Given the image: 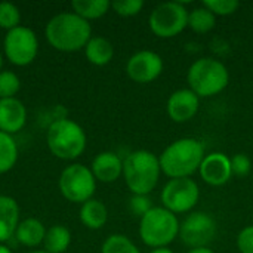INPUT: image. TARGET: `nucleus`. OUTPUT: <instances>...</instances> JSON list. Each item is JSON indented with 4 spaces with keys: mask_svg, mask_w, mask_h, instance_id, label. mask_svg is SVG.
Segmentation results:
<instances>
[{
    "mask_svg": "<svg viewBox=\"0 0 253 253\" xmlns=\"http://www.w3.org/2000/svg\"><path fill=\"white\" fill-rule=\"evenodd\" d=\"M80 221L89 230H101L108 221V209L101 200L90 199L80 208Z\"/></svg>",
    "mask_w": 253,
    "mask_h": 253,
    "instance_id": "20",
    "label": "nucleus"
},
{
    "mask_svg": "<svg viewBox=\"0 0 253 253\" xmlns=\"http://www.w3.org/2000/svg\"><path fill=\"white\" fill-rule=\"evenodd\" d=\"M200 200V187L193 178L169 179L160 193L162 206L175 215L190 213Z\"/></svg>",
    "mask_w": 253,
    "mask_h": 253,
    "instance_id": "9",
    "label": "nucleus"
},
{
    "mask_svg": "<svg viewBox=\"0 0 253 253\" xmlns=\"http://www.w3.org/2000/svg\"><path fill=\"white\" fill-rule=\"evenodd\" d=\"M148 253H175L170 248H159V249H151Z\"/></svg>",
    "mask_w": 253,
    "mask_h": 253,
    "instance_id": "34",
    "label": "nucleus"
},
{
    "mask_svg": "<svg viewBox=\"0 0 253 253\" xmlns=\"http://www.w3.org/2000/svg\"><path fill=\"white\" fill-rule=\"evenodd\" d=\"M199 175L203 182L211 187H222L233 178L231 170V157L225 153L213 151L205 156L200 168Z\"/></svg>",
    "mask_w": 253,
    "mask_h": 253,
    "instance_id": "14",
    "label": "nucleus"
},
{
    "mask_svg": "<svg viewBox=\"0 0 253 253\" xmlns=\"http://www.w3.org/2000/svg\"><path fill=\"white\" fill-rule=\"evenodd\" d=\"M0 253H12V251H10L7 246H4V245H0Z\"/></svg>",
    "mask_w": 253,
    "mask_h": 253,
    "instance_id": "35",
    "label": "nucleus"
},
{
    "mask_svg": "<svg viewBox=\"0 0 253 253\" xmlns=\"http://www.w3.org/2000/svg\"><path fill=\"white\" fill-rule=\"evenodd\" d=\"M21 89V80L13 71H0V99L15 98Z\"/></svg>",
    "mask_w": 253,
    "mask_h": 253,
    "instance_id": "27",
    "label": "nucleus"
},
{
    "mask_svg": "<svg viewBox=\"0 0 253 253\" xmlns=\"http://www.w3.org/2000/svg\"><path fill=\"white\" fill-rule=\"evenodd\" d=\"M46 144L55 157L61 160H76L84 153L87 136L79 123L71 119L61 117L49 125Z\"/></svg>",
    "mask_w": 253,
    "mask_h": 253,
    "instance_id": "5",
    "label": "nucleus"
},
{
    "mask_svg": "<svg viewBox=\"0 0 253 253\" xmlns=\"http://www.w3.org/2000/svg\"><path fill=\"white\" fill-rule=\"evenodd\" d=\"M101 253H142L139 248L125 234L108 236L101 248Z\"/></svg>",
    "mask_w": 253,
    "mask_h": 253,
    "instance_id": "25",
    "label": "nucleus"
},
{
    "mask_svg": "<svg viewBox=\"0 0 253 253\" xmlns=\"http://www.w3.org/2000/svg\"><path fill=\"white\" fill-rule=\"evenodd\" d=\"M19 224V206L15 199L0 196V245L15 236Z\"/></svg>",
    "mask_w": 253,
    "mask_h": 253,
    "instance_id": "17",
    "label": "nucleus"
},
{
    "mask_svg": "<svg viewBox=\"0 0 253 253\" xmlns=\"http://www.w3.org/2000/svg\"><path fill=\"white\" fill-rule=\"evenodd\" d=\"M21 22V12L19 9L10 1L0 3V28L10 31L19 27Z\"/></svg>",
    "mask_w": 253,
    "mask_h": 253,
    "instance_id": "26",
    "label": "nucleus"
},
{
    "mask_svg": "<svg viewBox=\"0 0 253 253\" xmlns=\"http://www.w3.org/2000/svg\"><path fill=\"white\" fill-rule=\"evenodd\" d=\"M28 253H47L46 251H33V252H28Z\"/></svg>",
    "mask_w": 253,
    "mask_h": 253,
    "instance_id": "37",
    "label": "nucleus"
},
{
    "mask_svg": "<svg viewBox=\"0 0 253 253\" xmlns=\"http://www.w3.org/2000/svg\"><path fill=\"white\" fill-rule=\"evenodd\" d=\"M205 145L196 138H179L170 142L159 156L162 173L169 179L191 178L205 159Z\"/></svg>",
    "mask_w": 253,
    "mask_h": 253,
    "instance_id": "2",
    "label": "nucleus"
},
{
    "mask_svg": "<svg viewBox=\"0 0 253 253\" xmlns=\"http://www.w3.org/2000/svg\"><path fill=\"white\" fill-rule=\"evenodd\" d=\"M181 221L178 215L172 213L163 206H153L139 219V239L141 242L151 248H169L179 236Z\"/></svg>",
    "mask_w": 253,
    "mask_h": 253,
    "instance_id": "6",
    "label": "nucleus"
},
{
    "mask_svg": "<svg viewBox=\"0 0 253 253\" xmlns=\"http://www.w3.org/2000/svg\"><path fill=\"white\" fill-rule=\"evenodd\" d=\"M163 68V58L157 52L148 49L135 52L126 62L127 77L132 82L141 84H147L157 80L162 76Z\"/></svg>",
    "mask_w": 253,
    "mask_h": 253,
    "instance_id": "12",
    "label": "nucleus"
},
{
    "mask_svg": "<svg viewBox=\"0 0 253 253\" xmlns=\"http://www.w3.org/2000/svg\"><path fill=\"white\" fill-rule=\"evenodd\" d=\"M208 7L216 18L218 16H230L236 13L240 7L239 0H203L202 3Z\"/></svg>",
    "mask_w": 253,
    "mask_h": 253,
    "instance_id": "28",
    "label": "nucleus"
},
{
    "mask_svg": "<svg viewBox=\"0 0 253 253\" xmlns=\"http://www.w3.org/2000/svg\"><path fill=\"white\" fill-rule=\"evenodd\" d=\"M148 25L154 36L172 39L188 28V9L182 1L159 3L148 16Z\"/></svg>",
    "mask_w": 253,
    "mask_h": 253,
    "instance_id": "7",
    "label": "nucleus"
},
{
    "mask_svg": "<svg viewBox=\"0 0 253 253\" xmlns=\"http://www.w3.org/2000/svg\"><path fill=\"white\" fill-rule=\"evenodd\" d=\"M90 170L99 182H116L123 176V159L114 151H102L92 160Z\"/></svg>",
    "mask_w": 253,
    "mask_h": 253,
    "instance_id": "15",
    "label": "nucleus"
},
{
    "mask_svg": "<svg viewBox=\"0 0 253 253\" xmlns=\"http://www.w3.org/2000/svg\"><path fill=\"white\" fill-rule=\"evenodd\" d=\"M46 231L47 230L44 228L42 221H39L37 218H27L18 224L16 231H15V239L22 246L37 248L43 245Z\"/></svg>",
    "mask_w": 253,
    "mask_h": 253,
    "instance_id": "18",
    "label": "nucleus"
},
{
    "mask_svg": "<svg viewBox=\"0 0 253 253\" xmlns=\"http://www.w3.org/2000/svg\"><path fill=\"white\" fill-rule=\"evenodd\" d=\"M1 67H3V55L0 53V71H1Z\"/></svg>",
    "mask_w": 253,
    "mask_h": 253,
    "instance_id": "36",
    "label": "nucleus"
},
{
    "mask_svg": "<svg viewBox=\"0 0 253 253\" xmlns=\"http://www.w3.org/2000/svg\"><path fill=\"white\" fill-rule=\"evenodd\" d=\"M200 110V98L188 87L176 89L166 102V113L175 123H187L193 120Z\"/></svg>",
    "mask_w": 253,
    "mask_h": 253,
    "instance_id": "13",
    "label": "nucleus"
},
{
    "mask_svg": "<svg viewBox=\"0 0 253 253\" xmlns=\"http://www.w3.org/2000/svg\"><path fill=\"white\" fill-rule=\"evenodd\" d=\"M3 50L10 64L25 67L30 65L39 53V39L31 28L19 25L6 33Z\"/></svg>",
    "mask_w": 253,
    "mask_h": 253,
    "instance_id": "11",
    "label": "nucleus"
},
{
    "mask_svg": "<svg viewBox=\"0 0 253 253\" xmlns=\"http://www.w3.org/2000/svg\"><path fill=\"white\" fill-rule=\"evenodd\" d=\"M49 44L59 52H77L84 49L92 39V27L74 12H61L49 19L44 28Z\"/></svg>",
    "mask_w": 253,
    "mask_h": 253,
    "instance_id": "1",
    "label": "nucleus"
},
{
    "mask_svg": "<svg viewBox=\"0 0 253 253\" xmlns=\"http://www.w3.org/2000/svg\"><path fill=\"white\" fill-rule=\"evenodd\" d=\"M144 7V1L142 0H117V1H111V9L123 18H130V16H136Z\"/></svg>",
    "mask_w": 253,
    "mask_h": 253,
    "instance_id": "29",
    "label": "nucleus"
},
{
    "mask_svg": "<svg viewBox=\"0 0 253 253\" xmlns=\"http://www.w3.org/2000/svg\"><path fill=\"white\" fill-rule=\"evenodd\" d=\"M27 123V108L18 98L0 99V130L18 133Z\"/></svg>",
    "mask_w": 253,
    "mask_h": 253,
    "instance_id": "16",
    "label": "nucleus"
},
{
    "mask_svg": "<svg viewBox=\"0 0 253 253\" xmlns=\"http://www.w3.org/2000/svg\"><path fill=\"white\" fill-rule=\"evenodd\" d=\"M231 170H233V176L237 178H246L251 170H252V160L248 154L245 153H239L234 154L231 157Z\"/></svg>",
    "mask_w": 253,
    "mask_h": 253,
    "instance_id": "31",
    "label": "nucleus"
},
{
    "mask_svg": "<svg viewBox=\"0 0 253 253\" xmlns=\"http://www.w3.org/2000/svg\"><path fill=\"white\" fill-rule=\"evenodd\" d=\"M218 233V224L206 212L193 211L182 221L178 239L190 249L209 248Z\"/></svg>",
    "mask_w": 253,
    "mask_h": 253,
    "instance_id": "10",
    "label": "nucleus"
},
{
    "mask_svg": "<svg viewBox=\"0 0 253 253\" xmlns=\"http://www.w3.org/2000/svg\"><path fill=\"white\" fill-rule=\"evenodd\" d=\"M236 245L240 253H253V225L245 227L237 234Z\"/></svg>",
    "mask_w": 253,
    "mask_h": 253,
    "instance_id": "32",
    "label": "nucleus"
},
{
    "mask_svg": "<svg viewBox=\"0 0 253 253\" xmlns=\"http://www.w3.org/2000/svg\"><path fill=\"white\" fill-rule=\"evenodd\" d=\"M162 168L159 156L148 150H135L123 159V179L132 194L150 196L159 185Z\"/></svg>",
    "mask_w": 253,
    "mask_h": 253,
    "instance_id": "3",
    "label": "nucleus"
},
{
    "mask_svg": "<svg viewBox=\"0 0 253 253\" xmlns=\"http://www.w3.org/2000/svg\"><path fill=\"white\" fill-rule=\"evenodd\" d=\"M73 12L86 21L99 19L111 9V1L108 0H73Z\"/></svg>",
    "mask_w": 253,
    "mask_h": 253,
    "instance_id": "21",
    "label": "nucleus"
},
{
    "mask_svg": "<svg viewBox=\"0 0 253 253\" xmlns=\"http://www.w3.org/2000/svg\"><path fill=\"white\" fill-rule=\"evenodd\" d=\"M84 55L90 64L96 67H104L111 62L114 56V46L105 37L92 36V39L84 46Z\"/></svg>",
    "mask_w": 253,
    "mask_h": 253,
    "instance_id": "19",
    "label": "nucleus"
},
{
    "mask_svg": "<svg viewBox=\"0 0 253 253\" xmlns=\"http://www.w3.org/2000/svg\"><path fill=\"white\" fill-rule=\"evenodd\" d=\"M216 25V16L203 4L188 10V28L197 34H206Z\"/></svg>",
    "mask_w": 253,
    "mask_h": 253,
    "instance_id": "23",
    "label": "nucleus"
},
{
    "mask_svg": "<svg viewBox=\"0 0 253 253\" xmlns=\"http://www.w3.org/2000/svg\"><path fill=\"white\" fill-rule=\"evenodd\" d=\"M153 209V200L150 196H144V194H132L129 199V211L132 215L138 216L139 219Z\"/></svg>",
    "mask_w": 253,
    "mask_h": 253,
    "instance_id": "30",
    "label": "nucleus"
},
{
    "mask_svg": "<svg viewBox=\"0 0 253 253\" xmlns=\"http://www.w3.org/2000/svg\"><path fill=\"white\" fill-rule=\"evenodd\" d=\"M71 243V233L64 225H52L44 236L43 246L47 253H64Z\"/></svg>",
    "mask_w": 253,
    "mask_h": 253,
    "instance_id": "22",
    "label": "nucleus"
},
{
    "mask_svg": "<svg viewBox=\"0 0 253 253\" xmlns=\"http://www.w3.org/2000/svg\"><path fill=\"white\" fill-rule=\"evenodd\" d=\"M18 162V145L12 135L0 130V173L9 172Z\"/></svg>",
    "mask_w": 253,
    "mask_h": 253,
    "instance_id": "24",
    "label": "nucleus"
},
{
    "mask_svg": "<svg viewBox=\"0 0 253 253\" xmlns=\"http://www.w3.org/2000/svg\"><path fill=\"white\" fill-rule=\"evenodd\" d=\"M187 253H215L209 248H197V249H190Z\"/></svg>",
    "mask_w": 253,
    "mask_h": 253,
    "instance_id": "33",
    "label": "nucleus"
},
{
    "mask_svg": "<svg viewBox=\"0 0 253 253\" xmlns=\"http://www.w3.org/2000/svg\"><path fill=\"white\" fill-rule=\"evenodd\" d=\"M58 187L64 199L71 203L83 205L87 200L93 199L96 179L90 168L80 163H73L61 172Z\"/></svg>",
    "mask_w": 253,
    "mask_h": 253,
    "instance_id": "8",
    "label": "nucleus"
},
{
    "mask_svg": "<svg viewBox=\"0 0 253 253\" xmlns=\"http://www.w3.org/2000/svg\"><path fill=\"white\" fill-rule=\"evenodd\" d=\"M188 89L200 99L213 98L224 92L230 84V71L227 65L213 56H202L196 59L187 71Z\"/></svg>",
    "mask_w": 253,
    "mask_h": 253,
    "instance_id": "4",
    "label": "nucleus"
}]
</instances>
